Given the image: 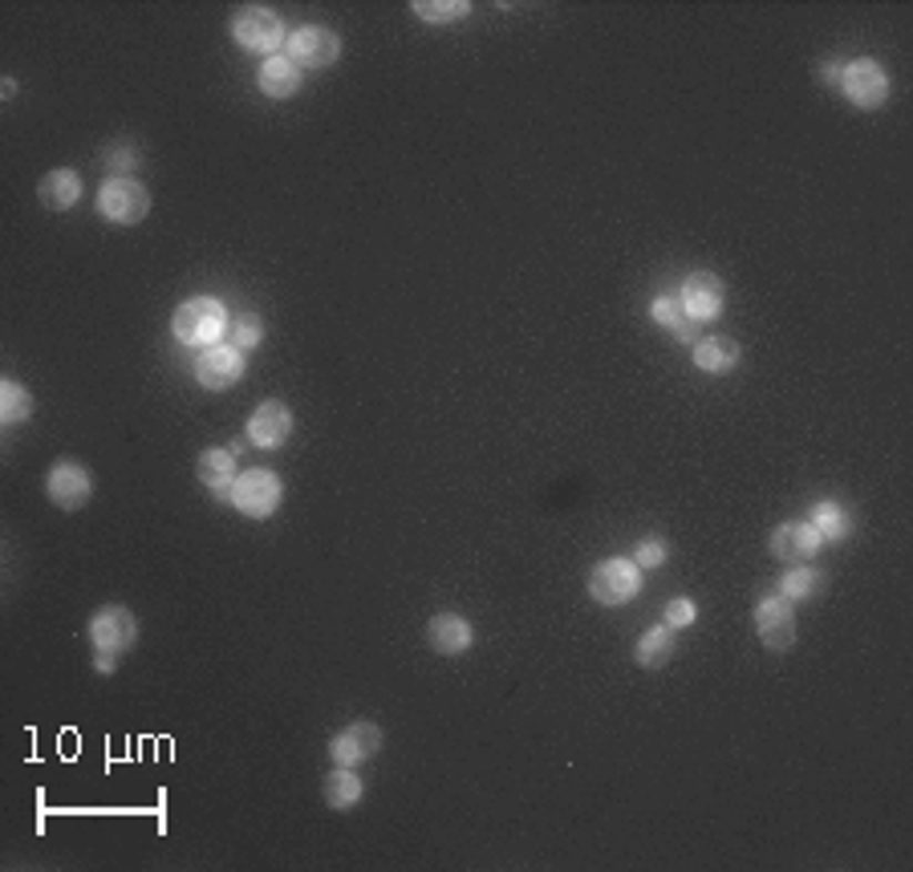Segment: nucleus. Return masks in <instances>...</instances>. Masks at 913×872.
Segmentation results:
<instances>
[{"mask_svg":"<svg viewBox=\"0 0 913 872\" xmlns=\"http://www.w3.org/2000/svg\"><path fill=\"white\" fill-rule=\"evenodd\" d=\"M427 637H430V646L439 649V653H447V658H455V653H463V649L471 646V625L463 621L459 614H439L435 621H430V629H427Z\"/></svg>","mask_w":913,"mask_h":872,"instance_id":"18","label":"nucleus"},{"mask_svg":"<svg viewBox=\"0 0 913 872\" xmlns=\"http://www.w3.org/2000/svg\"><path fill=\"white\" fill-rule=\"evenodd\" d=\"M232 504L252 519H268L281 507V479L273 472H264V467L244 472L232 487Z\"/></svg>","mask_w":913,"mask_h":872,"instance_id":"6","label":"nucleus"},{"mask_svg":"<svg viewBox=\"0 0 913 872\" xmlns=\"http://www.w3.org/2000/svg\"><path fill=\"white\" fill-rule=\"evenodd\" d=\"M650 317L658 321V325H666V329H674L678 337H687L690 333V317L682 313V305H678L674 296H658L650 308Z\"/></svg>","mask_w":913,"mask_h":872,"instance_id":"26","label":"nucleus"},{"mask_svg":"<svg viewBox=\"0 0 913 872\" xmlns=\"http://www.w3.org/2000/svg\"><path fill=\"white\" fill-rule=\"evenodd\" d=\"M641 589V568L633 560H601L589 577V592H594L601 605H626L633 592Z\"/></svg>","mask_w":913,"mask_h":872,"instance_id":"7","label":"nucleus"},{"mask_svg":"<svg viewBox=\"0 0 913 872\" xmlns=\"http://www.w3.org/2000/svg\"><path fill=\"white\" fill-rule=\"evenodd\" d=\"M49 499L58 507H65V511H78V507L90 504V491H94V484H90V472H85L82 463L73 459H58L53 467H49Z\"/></svg>","mask_w":913,"mask_h":872,"instance_id":"10","label":"nucleus"},{"mask_svg":"<svg viewBox=\"0 0 913 872\" xmlns=\"http://www.w3.org/2000/svg\"><path fill=\"white\" fill-rule=\"evenodd\" d=\"M29 414H33V398H29V389L17 386V382H4V386H0V418H4V426L24 423Z\"/></svg>","mask_w":913,"mask_h":872,"instance_id":"24","label":"nucleus"},{"mask_svg":"<svg viewBox=\"0 0 913 872\" xmlns=\"http://www.w3.org/2000/svg\"><path fill=\"white\" fill-rule=\"evenodd\" d=\"M195 377L207 389H227L244 377V349L240 345H207L195 357Z\"/></svg>","mask_w":913,"mask_h":872,"instance_id":"8","label":"nucleus"},{"mask_svg":"<svg viewBox=\"0 0 913 872\" xmlns=\"http://www.w3.org/2000/svg\"><path fill=\"white\" fill-rule=\"evenodd\" d=\"M288 430H293V414H288L285 402H276V398L256 406V414L248 418V438L264 450L281 447V443L288 438Z\"/></svg>","mask_w":913,"mask_h":872,"instance_id":"13","label":"nucleus"},{"mask_svg":"<svg viewBox=\"0 0 913 872\" xmlns=\"http://www.w3.org/2000/svg\"><path fill=\"white\" fill-rule=\"evenodd\" d=\"M694 366L707 369V374H727V369L739 366V345L731 337H702L694 345Z\"/></svg>","mask_w":913,"mask_h":872,"instance_id":"20","label":"nucleus"},{"mask_svg":"<svg viewBox=\"0 0 913 872\" xmlns=\"http://www.w3.org/2000/svg\"><path fill=\"white\" fill-rule=\"evenodd\" d=\"M415 12L430 24H447V21H463L471 4L467 0H415Z\"/></svg>","mask_w":913,"mask_h":872,"instance_id":"25","label":"nucleus"},{"mask_svg":"<svg viewBox=\"0 0 913 872\" xmlns=\"http://www.w3.org/2000/svg\"><path fill=\"white\" fill-rule=\"evenodd\" d=\"M755 629H760L768 649H792L795 646V614L783 597H763L755 605Z\"/></svg>","mask_w":913,"mask_h":872,"instance_id":"12","label":"nucleus"},{"mask_svg":"<svg viewBox=\"0 0 913 872\" xmlns=\"http://www.w3.org/2000/svg\"><path fill=\"white\" fill-rule=\"evenodd\" d=\"M256 82L268 98H293L301 90V65L288 61V53H273V58H264Z\"/></svg>","mask_w":913,"mask_h":872,"instance_id":"16","label":"nucleus"},{"mask_svg":"<svg viewBox=\"0 0 913 872\" xmlns=\"http://www.w3.org/2000/svg\"><path fill=\"white\" fill-rule=\"evenodd\" d=\"M98 212L106 215L110 224H139V220L151 212V195H146V187L139 179L114 175L98 191Z\"/></svg>","mask_w":913,"mask_h":872,"instance_id":"4","label":"nucleus"},{"mask_svg":"<svg viewBox=\"0 0 913 872\" xmlns=\"http://www.w3.org/2000/svg\"><path fill=\"white\" fill-rule=\"evenodd\" d=\"M824 78H829V82H841V65H824Z\"/></svg>","mask_w":913,"mask_h":872,"instance_id":"31","label":"nucleus"},{"mask_svg":"<svg viewBox=\"0 0 913 872\" xmlns=\"http://www.w3.org/2000/svg\"><path fill=\"white\" fill-rule=\"evenodd\" d=\"M134 637H139V621H134L126 609H119V605L98 609V614L90 617V641H94L98 673L119 670V658L134 646Z\"/></svg>","mask_w":913,"mask_h":872,"instance_id":"1","label":"nucleus"},{"mask_svg":"<svg viewBox=\"0 0 913 872\" xmlns=\"http://www.w3.org/2000/svg\"><path fill=\"white\" fill-rule=\"evenodd\" d=\"M812 589H816V572H812V568H792V572H783L780 577L783 601H804Z\"/></svg>","mask_w":913,"mask_h":872,"instance_id":"27","label":"nucleus"},{"mask_svg":"<svg viewBox=\"0 0 913 872\" xmlns=\"http://www.w3.org/2000/svg\"><path fill=\"white\" fill-rule=\"evenodd\" d=\"M232 37L240 41V49L268 53V58H273V49L285 41V24H281V17H276L273 9H264V4H244V9H236V17H232Z\"/></svg>","mask_w":913,"mask_h":872,"instance_id":"3","label":"nucleus"},{"mask_svg":"<svg viewBox=\"0 0 913 872\" xmlns=\"http://www.w3.org/2000/svg\"><path fill=\"white\" fill-rule=\"evenodd\" d=\"M841 94L853 102V107L861 110H878L885 98H890V78H885V70H881L878 61H849V65H841Z\"/></svg>","mask_w":913,"mask_h":872,"instance_id":"5","label":"nucleus"},{"mask_svg":"<svg viewBox=\"0 0 913 872\" xmlns=\"http://www.w3.org/2000/svg\"><path fill=\"white\" fill-rule=\"evenodd\" d=\"M812 528H816L820 540H844L849 528H853V519H849V511L841 504L820 499V504H812Z\"/></svg>","mask_w":913,"mask_h":872,"instance_id":"21","label":"nucleus"},{"mask_svg":"<svg viewBox=\"0 0 913 872\" xmlns=\"http://www.w3.org/2000/svg\"><path fill=\"white\" fill-rule=\"evenodd\" d=\"M337 53H342L337 33L321 29V24H308V29H297L288 37V61H297L305 70H325V65L337 61Z\"/></svg>","mask_w":913,"mask_h":872,"instance_id":"9","label":"nucleus"},{"mask_svg":"<svg viewBox=\"0 0 913 872\" xmlns=\"http://www.w3.org/2000/svg\"><path fill=\"white\" fill-rule=\"evenodd\" d=\"M41 203H49L53 212H65V207H73V203L82 200V179H78V171H70V166H58V171H49L45 179H41Z\"/></svg>","mask_w":913,"mask_h":872,"instance_id":"19","label":"nucleus"},{"mask_svg":"<svg viewBox=\"0 0 913 872\" xmlns=\"http://www.w3.org/2000/svg\"><path fill=\"white\" fill-rule=\"evenodd\" d=\"M723 301H727V288L714 272H694V276H687L682 296H678V305H682V313H687L690 321H711L714 313H723Z\"/></svg>","mask_w":913,"mask_h":872,"instance_id":"11","label":"nucleus"},{"mask_svg":"<svg viewBox=\"0 0 913 872\" xmlns=\"http://www.w3.org/2000/svg\"><path fill=\"white\" fill-rule=\"evenodd\" d=\"M325 803H329V808H337V812H345V808L362 803V779H357L349 767H337V771L325 779Z\"/></svg>","mask_w":913,"mask_h":872,"instance_id":"23","label":"nucleus"},{"mask_svg":"<svg viewBox=\"0 0 913 872\" xmlns=\"http://www.w3.org/2000/svg\"><path fill=\"white\" fill-rule=\"evenodd\" d=\"M378 747H382L378 727H374V722H354V727H345V731L333 739L329 754H333V763L354 767V763H362V759H369V754H378Z\"/></svg>","mask_w":913,"mask_h":872,"instance_id":"14","label":"nucleus"},{"mask_svg":"<svg viewBox=\"0 0 913 872\" xmlns=\"http://www.w3.org/2000/svg\"><path fill=\"white\" fill-rule=\"evenodd\" d=\"M227 329V308L215 296H191L175 308V337L183 345H215Z\"/></svg>","mask_w":913,"mask_h":872,"instance_id":"2","label":"nucleus"},{"mask_svg":"<svg viewBox=\"0 0 913 872\" xmlns=\"http://www.w3.org/2000/svg\"><path fill=\"white\" fill-rule=\"evenodd\" d=\"M264 342V325L252 313H244V317H236V345L240 349H252V345Z\"/></svg>","mask_w":913,"mask_h":872,"instance_id":"29","label":"nucleus"},{"mask_svg":"<svg viewBox=\"0 0 913 872\" xmlns=\"http://www.w3.org/2000/svg\"><path fill=\"white\" fill-rule=\"evenodd\" d=\"M666 560V544L662 540H646L638 548V556H633V565L638 568H658Z\"/></svg>","mask_w":913,"mask_h":872,"instance_id":"30","label":"nucleus"},{"mask_svg":"<svg viewBox=\"0 0 913 872\" xmlns=\"http://www.w3.org/2000/svg\"><path fill=\"white\" fill-rule=\"evenodd\" d=\"M816 548H820V536L812 524H783V528L771 531V552L780 556V560H788V565L812 560Z\"/></svg>","mask_w":913,"mask_h":872,"instance_id":"15","label":"nucleus"},{"mask_svg":"<svg viewBox=\"0 0 913 872\" xmlns=\"http://www.w3.org/2000/svg\"><path fill=\"white\" fill-rule=\"evenodd\" d=\"M694 617H699V609H694V601H687V597L666 601V625H670V629H687V625H694Z\"/></svg>","mask_w":913,"mask_h":872,"instance_id":"28","label":"nucleus"},{"mask_svg":"<svg viewBox=\"0 0 913 872\" xmlns=\"http://www.w3.org/2000/svg\"><path fill=\"white\" fill-rule=\"evenodd\" d=\"M200 479L212 487L220 499H232V487H236V450H203L200 455Z\"/></svg>","mask_w":913,"mask_h":872,"instance_id":"17","label":"nucleus"},{"mask_svg":"<svg viewBox=\"0 0 913 872\" xmlns=\"http://www.w3.org/2000/svg\"><path fill=\"white\" fill-rule=\"evenodd\" d=\"M670 658H674V629H670V625L650 629V633L638 641V666H646V670H662Z\"/></svg>","mask_w":913,"mask_h":872,"instance_id":"22","label":"nucleus"}]
</instances>
